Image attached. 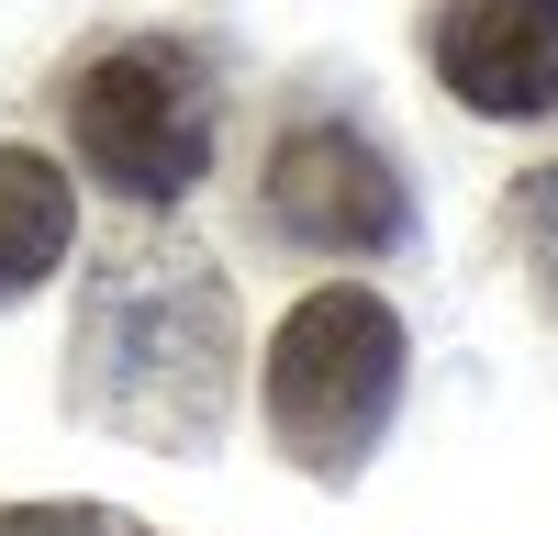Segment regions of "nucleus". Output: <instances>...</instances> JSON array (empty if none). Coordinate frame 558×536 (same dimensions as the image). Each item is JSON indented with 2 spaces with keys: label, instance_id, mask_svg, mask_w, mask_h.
Wrapping results in <instances>:
<instances>
[{
  "label": "nucleus",
  "instance_id": "f257e3e1",
  "mask_svg": "<svg viewBox=\"0 0 558 536\" xmlns=\"http://www.w3.org/2000/svg\"><path fill=\"white\" fill-rule=\"evenodd\" d=\"M78 402L123 436L202 447L235 391V302L191 246H112L78 313Z\"/></svg>",
  "mask_w": 558,
  "mask_h": 536
},
{
  "label": "nucleus",
  "instance_id": "f03ea898",
  "mask_svg": "<svg viewBox=\"0 0 558 536\" xmlns=\"http://www.w3.org/2000/svg\"><path fill=\"white\" fill-rule=\"evenodd\" d=\"M402 313L357 280H324L268 336V425L302 470H357L402 402Z\"/></svg>",
  "mask_w": 558,
  "mask_h": 536
},
{
  "label": "nucleus",
  "instance_id": "7ed1b4c3",
  "mask_svg": "<svg viewBox=\"0 0 558 536\" xmlns=\"http://www.w3.org/2000/svg\"><path fill=\"white\" fill-rule=\"evenodd\" d=\"M68 146L123 202H191L213 168V68L179 34H123L68 78Z\"/></svg>",
  "mask_w": 558,
  "mask_h": 536
},
{
  "label": "nucleus",
  "instance_id": "20e7f679",
  "mask_svg": "<svg viewBox=\"0 0 558 536\" xmlns=\"http://www.w3.org/2000/svg\"><path fill=\"white\" fill-rule=\"evenodd\" d=\"M268 223L313 257H391L413 235V202H402V168L347 112H302L268 146Z\"/></svg>",
  "mask_w": 558,
  "mask_h": 536
},
{
  "label": "nucleus",
  "instance_id": "39448f33",
  "mask_svg": "<svg viewBox=\"0 0 558 536\" xmlns=\"http://www.w3.org/2000/svg\"><path fill=\"white\" fill-rule=\"evenodd\" d=\"M425 45H436V78L481 123L558 112V0H447Z\"/></svg>",
  "mask_w": 558,
  "mask_h": 536
},
{
  "label": "nucleus",
  "instance_id": "423d86ee",
  "mask_svg": "<svg viewBox=\"0 0 558 536\" xmlns=\"http://www.w3.org/2000/svg\"><path fill=\"white\" fill-rule=\"evenodd\" d=\"M78 246V179L45 146H0V302L45 291Z\"/></svg>",
  "mask_w": 558,
  "mask_h": 536
},
{
  "label": "nucleus",
  "instance_id": "0eeeda50",
  "mask_svg": "<svg viewBox=\"0 0 558 536\" xmlns=\"http://www.w3.org/2000/svg\"><path fill=\"white\" fill-rule=\"evenodd\" d=\"M0 536H157V525H134V514H112V503H12Z\"/></svg>",
  "mask_w": 558,
  "mask_h": 536
},
{
  "label": "nucleus",
  "instance_id": "6e6552de",
  "mask_svg": "<svg viewBox=\"0 0 558 536\" xmlns=\"http://www.w3.org/2000/svg\"><path fill=\"white\" fill-rule=\"evenodd\" d=\"M525 257H536V280H547V302H558V168L525 179Z\"/></svg>",
  "mask_w": 558,
  "mask_h": 536
}]
</instances>
